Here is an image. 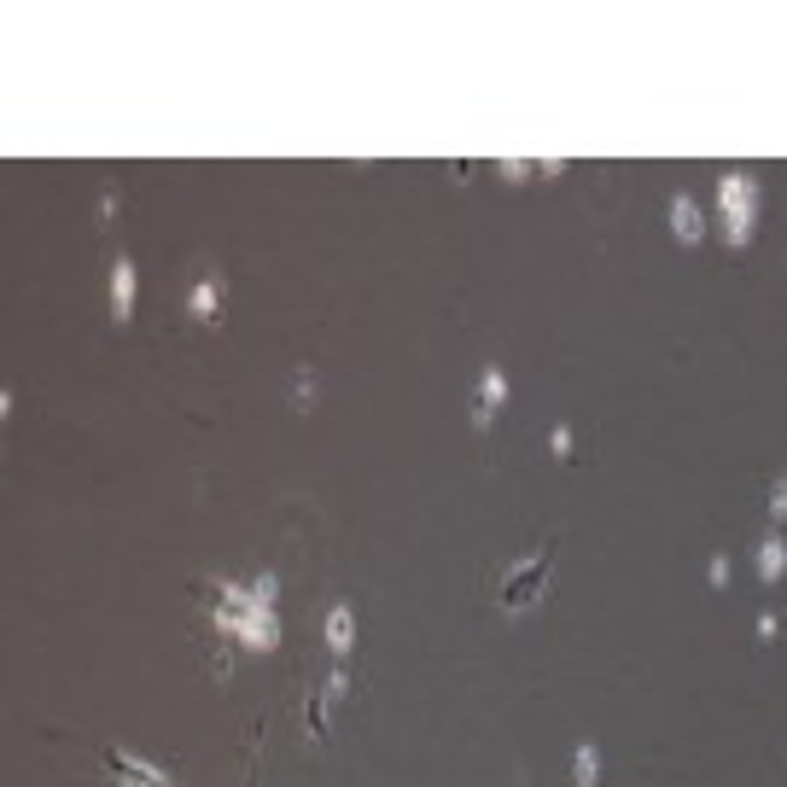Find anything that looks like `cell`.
I'll use <instances>...</instances> for the list:
<instances>
[{
    "mask_svg": "<svg viewBox=\"0 0 787 787\" xmlns=\"http://www.w3.org/2000/svg\"><path fill=\"white\" fill-rule=\"evenodd\" d=\"M216 624L228 630V636H240L245 648H274L280 642V618H274V601H263L257 589H222V601H216Z\"/></svg>",
    "mask_w": 787,
    "mask_h": 787,
    "instance_id": "6da1fadb",
    "label": "cell"
},
{
    "mask_svg": "<svg viewBox=\"0 0 787 787\" xmlns=\"http://www.w3.org/2000/svg\"><path fill=\"white\" fill-rule=\"evenodd\" d=\"M718 205H723L729 245H747V240H753V222H758V181H753V175H723V181H718Z\"/></svg>",
    "mask_w": 787,
    "mask_h": 787,
    "instance_id": "7a4b0ae2",
    "label": "cell"
},
{
    "mask_svg": "<svg viewBox=\"0 0 787 787\" xmlns=\"http://www.w3.org/2000/svg\"><path fill=\"white\" fill-rule=\"evenodd\" d=\"M548 572H554V554H548V548L525 554L514 572L502 578V607H531V601L548 589Z\"/></svg>",
    "mask_w": 787,
    "mask_h": 787,
    "instance_id": "3957f363",
    "label": "cell"
},
{
    "mask_svg": "<svg viewBox=\"0 0 787 787\" xmlns=\"http://www.w3.org/2000/svg\"><path fill=\"white\" fill-rule=\"evenodd\" d=\"M105 770L117 776L123 787H175L164 770H152L146 758H135V753H123V747H105Z\"/></svg>",
    "mask_w": 787,
    "mask_h": 787,
    "instance_id": "277c9868",
    "label": "cell"
},
{
    "mask_svg": "<svg viewBox=\"0 0 787 787\" xmlns=\"http://www.w3.org/2000/svg\"><path fill=\"white\" fill-rule=\"evenodd\" d=\"M135 257H117L111 263V315L117 321H129V309H135Z\"/></svg>",
    "mask_w": 787,
    "mask_h": 787,
    "instance_id": "5b68a950",
    "label": "cell"
},
{
    "mask_svg": "<svg viewBox=\"0 0 787 787\" xmlns=\"http://www.w3.org/2000/svg\"><path fill=\"white\" fill-rule=\"evenodd\" d=\"M508 403V374L502 368H484L479 379V403H473V426H490V414Z\"/></svg>",
    "mask_w": 787,
    "mask_h": 787,
    "instance_id": "8992f818",
    "label": "cell"
},
{
    "mask_svg": "<svg viewBox=\"0 0 787 787\" xmlns=\"http://www.w3.org/2000/svg\"><path fill=\"white\" fill-rule=\"evenodd\" d=\"M671 234H677L683 245H700V234H706V216H700V205H694L688 193L671 199Z\"/></svg>",
    "mask_w": 787,
    "mask_h": 787,
    "instance_id": "52a82bcc",
    "label": "cell"
},
{
    "mask_svg": "<svg viewBox=\"0 0 787 787\" xmlns=\"http://www.w3.org/2000/svg\"><path fill=\"white\" fill-rule=\"evenodd\" d=\"M321 630H327V648L333 653H350L356 648V607H333V613H327V624H321Z\"/></svg>",
    "mask_w": 787,
    "mask_h": 787,
    "instance_id": "ba28073f",
    "label": "cell"
},
{
    "mask_svg": "<svg viewBox=\"0 0 787 787\" xmlns=\"http://www.w3.org/2000/svg\"><path fill=\"white\" fill-rule=\"evenodd\" d=\"M216 304H222V280H216V274H205V280L193 286V298H187V315H193V321H210V315H216Z\"/></svg>",
    "mask_w": 787,
    "mask_h": 787,
    "instance_id": "9c48e42d",
    "label": "cell"
},
{
    "mask_svg": "<svg viewBox=\"0 0 787 787\" xmlns=\"http://www.w3.org/2000/svg\"><path fill=\"white\" fill-rule=\"evenodd\" d=\"M782 572H787V543L782 537H764V543H758V578L776 583Z\"/></svg>",
    "mask_w": 787,
    "mask_h": 787,
    "instance_id": "30bf717a",
    "label": "cell"
},
{
    "mask_svg": "<svg viewBox=\"0 0 787 787\" xmlns=\"http://www.w3.org/2000/svg\"><path fill=\"white\" fill-rule=\"evenodd\" d=\"M595 776H601V753L583 741L578 753H572V782H578V787H595Z\"/></svg>",
    "mask_w": 787,
    "mask_h": 787,
    "instance_id": "8fae6325",
    "label": "cell"
},
{
    "mask_svg": "<svg viewBox=\"0 0 787 787\" xmlns=\"http://www.w3.org/2000/svg\"><path fill=\"white\" fill-rule=\"evenodd\" d=\"M304 729L315 735V741H327V706H321V700H309L304 706Z\"/></svg>",
    "mask_w": 787,
    "mask_h": 787,
    "instance_id": "7c38bea8",
    "label": "cell"
},
{
    "mask_svg": "<svg viewBox=\"0 0 787 787\" xmlns=\"http://www.w3.org/2000/svg\"><path fill=\"white\" fill-rule=\"evenodd\" d=\"M770 519H787V479L770 484Z\"/></svg>",
    "mask_w": 787,
    "mask_h": 787,
    "instance_id": "4fadbf2b",
    "label": "cell"
},
{
    "mask_svg": "<svg viewBox=\"0 0 787 787\" xmlns=\"http://www.w3.org/2000/svg\"><path fill=\"white\" fill-rule=\"evenodd\" d=\"M548 449H554V455H572V432H566V426H554V438H548Z\"/></svg>",
    "mask_w": 787,
    "mask_h": 787,
    "instance_id": "5bb4252c",
    "label": "cell"
},
{
    "mask_svg": "<svg viewBox=\"0 0 787 787\" xmlns=\"http://www.w3.org/2000/svg\"><path fill=\"white\" fill-rule=\"evenodd\" d=\"M251 787H257V776H251Z\"/></svg>",
    "mask_w": 787,
    "mask_h": 787,
    "instance_id": "9a60e30c",
    "label": "cell"
}]
</instances>
